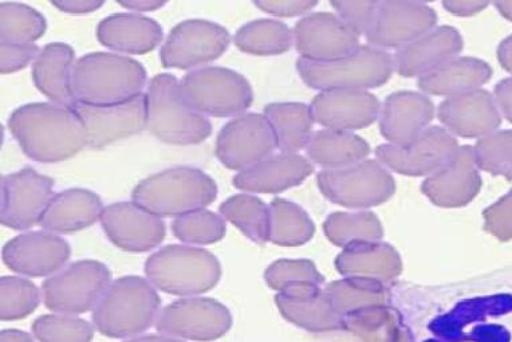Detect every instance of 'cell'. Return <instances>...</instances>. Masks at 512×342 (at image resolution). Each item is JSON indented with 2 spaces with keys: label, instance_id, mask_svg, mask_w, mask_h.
<instances>
[{
  "label": "cell",
  "instance_id": "e0dca14e",
  "mask_svg": "<svg viewBox=\"0 0 512 342\" xmlns=\"http://www.w3.org/2000/svg\"><path fill=\"white\" fill-rule=\"evenodd\" d=\"M293 42L301 58L311 62L341 60L360 47V37L330 13L310 14L295 23Z\"/></svg>",
  "mask_w": 512,
  "mask_h": 342
},
{
  "label": "cell",
  "instance_id": "9f6ffc18",
  "mask_svg": "<svg viewBox=\"0 0 512 342\" xmlns=\"http://www.w3.org/2000/svg\"><path fill=\"white\" fill-rule=\"evenodd\" d=\"M0 342H34V338L23 330L5 329L0 333Z\"/></svg>",
  "mask_w": 512,
  "mask_h": 342
},
{
  "label": "cell",
  "instance_id": "4fadbf2b",
  "mask_svg": "<svg viewBox=\"0 0 512 342\" xmlns=\"http://www.w3.org/2000/svg\"><path fill=\"white\" fill-rule=\"evenodd\" d=\"M277 148L265 114L247 113L224 125L216 139L215 152L224 167L242 172L273 156Z\"/></svg>",
  "mask_w": 512,
  "mask_h": 342
},
{
  "label": "cell",
  "instance_id": "11a10c76",
  "mask_svg": "<svg viewBox=\"0 0 512 342\" xmlns=\"http://www.w3.org/2000/svg\"><path fill=\"white\" fill-rule=\"evenodd\" d=\"M498 60L500 65H502V68L512 74V35L500 43L498 49Z\"/></svg>",
  "mask_w": 512,
  "mask_h": 342
},
{
  "label": "cell",
  "instance_id": "c3c4849f",
  "mask_svg": "<svg viewBox=\"0 0 512 342\" xmlns=\"http://www.w3.org/2000/svg\"><path fill=\"white\" fill-rule=\"evenodd\" d=\"M486 227L500 239L512 238V191L484 212Z\"/></svg>",
  "mask_w": 512,
  "mask_h": 342
},
{
  "label": "cell",
  "instance_id": "277c9868",
  "mask_svg": "<svg viewBox=\"0 0 512 342\" xmlns=\"http://www.w3.org/2000/svg\"><path fill=\"white\" fill-rule=\"evenodd\" d=\"M160 306L159 293L148 279L126 275L106 289L93 310V325L105 337H136L157 321Z\"/></svg>",
  "mask_w": 512,
  "mask_h": 342
},
{
  "label": "cell",
  "instance_id": "6da1fadb",
  "mask_svg": "<svg viewBox=\"0 0 512 342\" xmlns=\"http://www.w3.org/2000/svg\"><path fill=\"white\" fill-rule=\"evenodd\" d=\"M7 125L22 152L37 163H61L88 145V133L77 110L54 102L19 106Z\"/></svg>",
  "mask_w": 512,
  "mask_h": 342
},
{
  "label": "cell",
  "instance_id": "603a6c76",
  "mask_svg": "<svg viewBox=\"0 0 512 342\" xmlns=\"http://www.w3.org/2000/svg\"><path fill=\"white\" fill-rule=\"evenodd\" d=\"M314 123L334 131L352 132L372 125L380 116V102L362 90L321 92L310 105Z\"/></svg>",
  "mask_w": 512,
  "mask_h": 342
},
{
  "label": "cell",
  "instance_id": "f1b7e54d",
  "mask_svg": "<svg viewBox=\"0 0 512 342\" xmlns=\"http://www.w3.org/2000/svg\"><path fill=\"white\" fill-rule=\"evenodd\" d=\"M76 51L63 42L43 46L33 62L31 77L39 92L54 104L77 108L72 92V73Z\"/></svg>",
  "mask_w": 512,
  "mask_h": 342
},
{
  "label": "cell",
  "instance_id": "836d02e7",
  "mask_svg": "<svg viewBox=\"0 0 512 342\" xmlns=\"http://www.w3.org/2000/svg\"><path fill=\"white\" fill-rule=\"evenodd\" d=\"M265 117L282 153L306 149L313 136L314 119L310 106L301 102H274L266 106Z\"/></svg>",
  "mask_w": 512,
  "mask_h": 342
},
{
  "label": "cell",
  "instance_id": "ee69618b",
  "mask_svg": "<svg viewBox=\"0 0 512 342\" xmlns=\"http://www.w3.org/2000/svg\"><path fill=\"white\" fill-rule=\"evenodd\" d=\"M472 153L479 169L512 179V131H496L482 137Z\"/></svg>",
  "mask_w": 512,
  "mask_h": 342
},
{
  "label": "cell",
  "instance_id": "7402d4cb",
  "mask_svg": "<svg viewBox=\"0 0 512 342\" xmlns=\"http://www.w3.org/2000/svg\"><path fill=\"white\" fill-rule=\"evenodd\" d=\"M478 169L472 148H459L443 167L428 176L421 190L436 206H466L482 187Z\"/></svg>",
  "mask_w": 512,
  "mask_h": 342
},
{
  "label": "cell",
  "instance_id": "3957f363",
  "mask_svg": "<svg viewBox=\"0 0 512 342\" xmlns=\"http://www.w3.org/2000/svg\"><path fill=\"white\" fill-rule=\"evenodd\" d=\"M218 184L202 169L175 167L141 180L133 202L159 218H180L204 210L218 198Z\"/></svg>",
  "mask_w": 512,
  "mask_h": 342
},
{
  "label": "cell",
  "instance_id": "f907efd6",
  "mask_svg": "<svg viewBox=\"0 0 512 342\" xmlns=\"http://www.w3.org/2000/svg\"><path fill=\"white\" fill-rule=\"evenodd\" d=\"M51 5L66 14L84 15L94 13L104 6L102 0H55Z\"/></svg>",
  "mask_w": 512,
  "mask_h": 342
},
{
  "label": "cell",
  "instance_id": "8992f818",
  "mask_svg": "<svg viewBox=\"0 0 512 342\" xmlns=\"http://www.w3.org/2000/svg\"><path fill=\"white\" fill-rule=\"evenodd\" d=\"M148 281L161 292L195 297L210 292L222 278V265L211 251L199 247L169 245L145 261Z\"/></svg>",
  "mask_w": 512,
  "mask_h": 342
},
{
  "label": "cell",
  "instance_id": "52a82bcc",
  "mask_svg": "<svg viewBox=\"0 0 512 342\" xmlns=\"http://www.w3.org/2000/svg\"><path fill=\"white\" fill-rule=\"evenodd\" d=\"M297 72L311 89L362 90L380 88L395 72V61L387 51L360 46L354 53L332 62H311L299 58Z\"/></svg>",
  "mask_w": 512,
  "mask_h": 342
},
{
  "label": "cell",
  "instance_id": "d6986e66",
  "mask_svg": "<svg viewBox=\"0 0 512 342\" xmlns=\"http://www.w3.org/2000/svg\"><path fill=\"white\" fill-rule=\"evenodd\" d=\"M72 255L65 239L49 231H30L7 242L3 263L14 273L26 277H51L63 269Z\"/></svg>",
  "mask_w": 512,
  "mask_h": 342
},
{
  "label": "cell",
  "instance_id": "e575fe53",
  "mask_svg": "<svg viewBox=\"0 0 512 342\" xmlns=\"http://www.w3.org/2000/svg\"><path fill=\"white\" fill-rule=\"evenodd\" d=\"M336 312L342 318L384 308L387 292L382 282L365 278H344L325 289Z\"/></svg>",
  "mask_w": 512,
  "mask_h": 342
},
{
  "label": "cell",
  "instance_id": "d590c367",
  "mask_svg": "<svg viewBox=\"0 0 512 342\" xmlns=\"http://www.w3.org/2000/svg\"><path fill=\"white\" fill-rule=\"evenodd\" d=\"M219 212L256 245L270 242V208L262 199L250 194L234 195L220 204Z\"/></svg>",
  "mask_w": 512,
  "mask_h": 342
},
{
  "label": "cell",
  "instance_id": "f546056e",
  "mask_svg": "<svg viewBox=\"0 0 512 342\" xmlns=\"http://www.w3.org/2000/svg\"><path fill=\"white\" fill-rule=\"evenodd\" d=\"M102 200L85 188L58 192L43 212L39 226L53 234H73L93 226L101 219Z\"/></svg>",
  "mask_w": 512,
  "mask_h": 342
},
{
  "label": "cell",
  "instance_id": "ac0fdd59",
  "mask_svg": "<svg viewBox=\"0 0 512 342\" xmlns=\"http://www.w3.org/2000/svg\"><path fill=\"white\" fill-rule=\"evenodd\" d=\"M100 220L109 241L128 253H148L160 246L167 235L163 220L135 202L110 204Z\"/></svg>",
  "mask_w": 512,
  "mask_h": 342
},
{
  "label": "cell",
  "instance_id": "bcb514c9",
  "mask_svg": "<svg viewBox=\"0 0 512 342\" xmlns=\"http://www.w3.org/2000/svg\"><path fill=\"white\" fill-rule=\"evenodd\" d=\"M337 17L358 37L368 34L373 25L378 2H332Z\"/></svg>",
  "mask_w": 512,
  "mask_h": 342
},
{
  "label": "cell",
  "instance_id": "74e56055",
  "mask_svg": "<svg viewBox=\"0 0 512 342\" xmlns=\"http://www.w3.org/2000/svg\"><path fill=\"white\" fill-rule=\"evenodd\" d=\"M270 242L282 247L305 245L314 237L315 226L298 204L278 198L270 203Z\"/></svg>",
  "mask_w": 512,
  "mask_h": 342
},
{
  "label": "cell",
  "instance_id": "b9f144b4",
  "mask_svg": "<svg viewBox=\"0 0 512 342\" xmlns=\"http://www.w3.org/2000/svg\"><path fill=\"white\" fill-rule=\"evenodd\" d=\"M172 233L189 245H214L226 237L227 224L222 215L200 210L173 220Z\"/></svg>",
  "mask_w": 512,
  "mask_h": 342
},
{
  "label": "cell",
  "instance_id": "7a4b0ae2",
  "mask_svg": "<svg viewBox=\"0 0 512 342\" xmlns=\"http://www.w3.org/2000/svg\"><path fill=\"white\" fill-rule=\"evenodd\" d=\"M148 73L125 55L94 51L74 64L72 92L78 105L116 106L144 94Z\"/></svg>",
  "mask_w": 512,
  "mask_h": 342
},
{
  "label": "cell",
  "instance_id": "5b68a950",
  "mask_svg": "<svg viewBox=\"0 0 512 342\" xmlns=\"http://www.w3.org/2000/svg\"><path fill=\"white\" fill-rule=\"evenodd\" d=\"M147 128L169 145H198L212 135V124L184 100L180 81L172 74H157L149 81Z\"/></svg>",
  "mask_w": 512,
  "mask_h": 342
},
{
  "label": "cell",
  "instance_id": "f35d334b",
  "mask_svg": "<svg viewBox=\"0 0 512 342\" xmlns=\"http://www.w3.org/2000/svg\"><path fill=\"white\" fill-rule=\"evenodd\" d=\"M46 29L45 17L33 7L18 2L0 3V43L35 45Z\"/></svg>",
  "mask_w": 512,
  "mask_h": 342
},
{
  "label": "cell",
  "instance_id": "f5cc1de1",
  "mask_svg": "<svg viewBox=\"0 0 512 342\" xmlns=\"http://www.w3.org/2000/svg\"><path fill=\"white\" fill-rule=\"evenodd\" d=\"M488 2H471V0H460V2H444L443 6L448 13L458 15V17H472V15L482 13Z\"/></svg>",
  "mask_w": 512,
  "mask_h": 342
},
{
  "label": "cell",
  "instance_id": "4316f807",
  "mask_svg": "<svg viewBox=\"0 0 512 342\" xmlns=\"http://www.w3.org/2000/svg\"><path fill=\"white\" fill-rule=\"evenodd\" d=\"M463 49V38L451 26L436 27L409 45L397 50L395 70L401 77H423L454 60Z\"/></svg>",
  "mask_w": 512,
  "mask_h": 342
},
{
  "label": "cell",
  "instance_id": "816d5d0a",
  "mask_svg": "<svg viewBox=\"0 0 512 342\" xmlns=\"http://www.w3.org/2000/svg\"><path fill=\"white\" fill-rule=\"evenodd\" d=\"M494 97L502 116L512 123V78L496 85Z\"/></svg>",
  "mask_w": 512,
  "mask_h": 342
},
{
  "label": "cell",
  "instance_id": "7dc6e473",
  "mask_svg": "<svg viewBox=\"0 0 512 342\" xmlns=\"http://www.w3.org/2000/svg\"><path fill=\"white\" fill-rule=\"evenodd\" d=\"M41 51L35 45H7L0 43V73L13 74L26 69Z\"/></svg>",
  "mask_w": 512,
  "mask_h": 342
},
{
  "label": "cell",
  "instance_id": "484cf974",
  "mask_svg": "<svg viewBox=\"0 0 512 342\" xmlns=\"http://www.w3.org/2000/svg\"><path fill=\"white\" fill-rule=\"evenodd\" d=\"M314 167L298 153H281L267 157L246 171L238 172L232 184L250 194H278L305 182Z\"/></svg>",
  "mask_w": 512,
  "mask_h": 342
},
{
  "label": "cell",
  "instance_id": "60d3db41",
  "mask_svg": "<svg viewBox=\"0 0 512 342\" xmlns=\"http://www.w3.org/2000/svg\"><path fill=\"white\" fill-rule=\"evenodd\" d=\"M42 292L30 279L6 275L0 279V318L18 321L29 317L41 304Z\"/></svg>",
  "mask_w": 512,
  "mask_h": 342
},
{
  "label": "cell",
  "instance_id": "d4e9b609",
  "mask_svg": "<svg viewBox=\"0 0 512 342\" xmlns=\"http://www.w3.org/2000/svg\"><path fill=\"white\" fill-rule=\"evenodd\" d=\"M381 135L396 147H404L428 129L435 106L424 94L397 92L385 100L380 110Z\"/></svg>",
  "mask_w": 512,
  "mask_h": 342
},
{
  "label": "cell",
  "instance_id": "d6a6232c",
  "mask_svg": "<svg viewBox=\"0 0 512 342\" xmlns=\"http://www.w3.org/2000/svg\"><path fill=\"white\" fill-rule=\"evenodd\" d=\"M370 153L369 144L352 132L322 129L313 133L306 147V155L313 163L325 169H340L360 163Z\"/></svg>",
  "mask_w": 512,
  "mask_h": 342
},
{
  "label": "cell",
  "instance_id": "680465c9",
  "mask_svg": "<svg viewBox=\"0 0 512 342\" xmlns=\"http://www.w3.org/2000/svg\"><path fill=\"white\" fill-rule=\"evenodd\" d=\"M495 6L502 17L512 22V2H496Z\"/></svg>",
  "mask_w": 512,
  "mask_h": 342
},
{
  "label": "cell",
  "instance_id": "681fc988",
  "mask_svg": "<svg viewBox=\"0 0 512 342\" xmlns=\"http://www.w3.org/2000/svg\"><path fill=\"white\" fill-rule=\"evenodd\" d=\"M254 5L263 13L274 15V17L293 18L309 13L317 6V2H310V0H259Z\"/></svg>",
  "mask_w": 512,
  "mask_h": 342
},
{
  "label": "cell",
  "instance_id": "1f68e13d",
  "mask_svg": "<svg viewBox=\"0 0 512 342\" xmlns=\"http://www.w3.org/2000/svg\"><path fill=\"white\" fill-rule=\"evenodd\" d=\"M491 66L470 57H456L419 78V88L431 96L451 97L480 89L490 81Z\"/></svg>",
  "mask_w": 512,
  "mask_h": 342
},
{
  "label": "cell",
  "instance_id": "7c38bea8",
  "mask_svg": "<svg viewBox=\"0 0 512 342\" xmlns=\"http://www.w3.org/2000/svg\"><path fill=\"white\" fill-rule=\"evenodd\" d=\"M230 309L214 298L191 297L172 302L161 310L157 332L180 340L211 342L232 328Z\"/></svg>",
  "mask_w": 512,
  "mask_h": 342
},
{
  "label": "cell",
  "instance_id": "7bdbcfd3",
  "mask_svg": "<svg viewBox=\"0 0 512 342\" xmlns=\"http://www.w3.org/2000/svg\"><path fill=\"white\" fill-rule=\"evenodd\" d=\"M94 325L70 314H45L33 324L39 342H92Z\"/></svg>",
  "mask_w": 512,
  "mask_h": 342
},
{
  "label": "cell",
  "instance_id": "f6af8a7d",
  "mask_svg": "<svg viewBox=\"0 0 512 342\" xmlns=\"http://www.w3.org/2000/svg\"><path fill=\"white\" fill-rule=\"evenodd\" d=\"M265 281L271 289L279 293L295 283L310 282L322 285L324 275L307 259H279L267 267Z\"/></svg>",
  "mask_w": 512,
  "mask_h": 342
},
{
  "label": "cell",
  "instance_id": "9a60e30c",
  "mask_svg": "<svg viewBox=\"0 0 512 342\" xmlns=\"http://www.w3.org/2000/svg\"><path fill=\"white\" fill-rule=\"evenodd\" d=\"M458 140L445 128L431 127L404 147L385 144L376 149L387 169L407 176H429L443 167L459 149Z\"/></svg>",
  "mask_w": 512,
  "mask_h": 342
},
{
  "label": "cell",
  "instance_id": "ba28073f",
  "mask_svg": "<svg viewBox=\"0 0 512 342\" xmlns=\"http://www.w3.org/2000/svg\"><path fill=\"white\" fill-rule=\"evenodd\" d=\"M180 86L192 109L218 119L242 116L254 101L247 78L222 66L192 70L185 74Z\"/></svg>",
  "mask_w": 512,
  "mask_h": 342
},
{
  "label": "cell",
  "instance_id": "9c48e42d",
  "mask_svg": "<svg viewBox=\"0 0 512 342\" xmlns=\"http://www.w3.org/2000/svg\"><path fill=\"white\" fill-rule=\"evenodd\" d=\"M112 273L104 263L78 261L42 283L43 305L53 313L78 316L94 310L109 288Z\"/></svg>",
  "mask_w": 512,
  "mask_h": 342
},
{
  "label": "cell",
  "instance_id": "30bf717a",
  "mask_svg": "<svg viewBox=\"0 0 512 342\" xmlns=\"http://www.w3.org/2000/svg\"><path fill=\"white\" fill-rule=\"evenodd\" d=\"M317 182L325 198L349 208L380 206L396 192L395 179L378 160H364L340 169H325L318 175Z\"/></svg>",
  "mask_w": 512,
  "mask_h": 342
},
{
  "label": "cell",
  "instance_id": "2e32d148",
  "mask_svg": "<svg viewBox=\"0 0 512 342\" xmlns=\"http://www.w3.org/2000/svg\"><path fill=\"white\" fill-rule=\"evenodd\" d=\"M436 11L423 2H378L366 39L377 49H401L435 29Z\"/></svg>",
  "mask_w": 512,
  "mask_h": 342
},
{
  "label": "cell",
  "instance_id": "cb8c5ba5",
  "mask_svg": "<svg viewBox=\"0 0 512 342\" xmlns=\"http://www.w3.org/2000/svg\"><path fill=\"white\" fill-rule=\"evenodd\" d=\"M275 304L287 321L309 332H330L341 326L342 317L317 283L287 286L277 294Z\"/></svg>",
  "mask_w": 512,
  "mask_h": 342
},
{
  "label": "cell",
  "instance_id": "44dd1931",
  "mask_svg": "<svg viewBox=\"0 0 512 342\" xmlns=\"http://www.w3.org/2000/svg\"><path fill=\"white\" fill-rule=\"evenodd\" d=\"M88 133V147L101 149L147 128V96L116 106L77 105Z\"/></svg>",
  "mask_w": 512,
  "mask_h": 342
},
{
  "label": "cell",
  "instance_id": "8d00e7d4",
  "mask_svg": "<svg viewBox=\"0 0 512 342\" xmlns=\"http://www.w3.org/2000/svg\"><path fill=\"white\" fill-rule=\"evenodd\" d=\"M235 46L243 53L269 57L281 55L293 45V30L275 19H258L240 27L234 37Z\"/></svg>",
  "mask_w": 512,
  "mask_h": 342
},
{
  "label": "cell",
  "instance_id": "6f0895ef",
  "mask_svg": "<svg viewBox=\"0 0 512 342\" xmlns=\"http://www.w3.org/2000/svg\"><path fill=\"white\" fill-rule=\"evenodd\" d=\"M125 342H185L180 340V338H175L171 336H165V334H160V336H143L132 338V340H128Z\"/></svg>",
  "mask_w": 512,
  "mask_h": 342
},
{
  "label": "cell",
  "instance_id": "83f0119b",
  "mask_svg": "<svg viewBox=\"0 0 512 342\" xmlns=\"http://www.w3.org/2000/svg\"><path fill=\"white\" fill-rule=\"evenodd\" d=\"M97 39L106 49L117 53L145 55L163 42V27L155 19L139 14L120 13L102 19Z\"/></svg>",
  "mask_w": 512,
  "mask_h": 342
},
{
  "label": "cell",
  "instance_id": "8fae6325",
  "mask_svg": "<svg viewBox=\"0 0 512 342\" xmlns=\"http://www.w3.org/2000/svg\"><path fill=\"white\" fill-rule=\"evenodd\" d=\"M230 42L226 27L207 19H187L173 27L161 46V65L192 72L219 60Z\"/></svg>",
  "mask_w": 512,
  "mask_h": 342
},
{
  "label": "cell",
  "instance_id": "4dcf8cb0",
  "mask_svg": "<svg viewBox=\"0 0 512 342\" xmlns=\"http://www.w3.org/2000/svg\"><path fill=\"white\" fill-rule=\"evenodd\" d=\"M337 270L348 278L384 282L399 277L403 262L391 245L361 242L344 247L336 261Z\"/></svg>",
  "mask_w": 512,
  "mask_h": 342
},
{
  "label": "cell",
  "instance_id": "db71d44e",
  "mask_svg": "<svg viewBox=\"0 0 512 342\" xmlns=\"http://www.w3.org/2000/svg\"><path fill=\"white\" fill-rule=\"evenodd\" d=\"M118 5L124 9L135 11V13H148V11L160 10L167 5L164 0H120Z\"/></svg>",
  "mask_w": 512,
  "mask_h": 342
},
{
  "label": "cell",
  "instance_id": "ffe728a7",
  "mask_svg": "<svg viewBox=\"0 0 512 342\" xmlns=\"http://www.w3.org/2000/svg\"><path fill=\"white\" fill-rule=\"evenodd\" d=\"M437 116L451 135L464 139H482L496 132L502 124V113L495 97L483 89L445 98L437 109Z\"/></svg>",
  "mask_w": 512,
  "mask_h": 342
},
{
  "label": "cell",
  "instance_id": "ab89813d",
  "mask_svg": "<svg viewBox=\"0 0 512 342\" xmlns=\"http://www.w3.org/2000/svg\"><path fill=\"white\" fill-rule=\"evenodd\" d=\"M324 231L329 241L340 247L378 242L384 235L380 220L372 212H336L326 219Z\"/></svg>",
  "mask_w": 512,
  "mask_h": 342
},
{
  "label": "cell",
  "instance_id": "5bb4252c",
  "mask_svg": "<svg viewBox=\"0 0 512 342\" xmlns=\"http://www.w3.org/2000/svg\"><path fill=\"white\" fill-rule=\"evenodd\" d=\"M0 222L15 231L29 230L41 220L54 198V180L33 168L3 175Z\"/></svg>",
  "mask_w": 512,
  "mask_h": 342
}]
</instances>
